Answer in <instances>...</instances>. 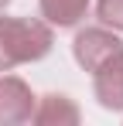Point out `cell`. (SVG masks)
I'll return each mask as SVG.
<instances>
[{
  "label": "cell",
  "instance_id": "1",
  "mask_svg": "<svg viewBox=\"0 0 123 126\" xmlns=\"http://www.w3.org/2000/svg\"><path fill=\"white\" fill-rule=\"evenodd\" d=\"M55 44L51 24L38 17H0V72L41 62Z\"/></svg>",
  "mask_w": 123,
  "mask_h": 126
},
{
  "label": "cell",
  "instance_id": "2",
  "mask_svg": "<svg viewBox=\"0 0 123 126\" xmlns=\"http://www.w3.org/2000/svg\"><path fill=\"white\" fill-rule=\"evenodd\" d=\"M123 51V41L120 34L113 31V27H85V31H79L75 34V41H72V55H75V62H79V68H85L89 75L99 68V65H106L113 55H120Z\"/></svg>",
  "mask_w": 123,
  "mask_h": 126
},
{
  "label": "cell",
  "instance_id": "3",
  "mask_svg": "<svg viewBox=\"0 0 123 126\" xmlns=\"http://www.w3.org/2000/svg\"><path fill=\"white\" fill-rule=\"evenodd\" d=\"M34 102H38V95L31 92V85L24 82V79L0 72V126L31 123Z\"/></svg>",
  "mask_w": 123,
  "mask_h": 126
},
{
  "label": "cell",
  "instance_id": "4",
  "mask_svg": "<svg viewBox=\"0 0 123 126\" xmlns=\"http://www.w3.org/2000/svg\"><path fill=\"white\" fill-rule=\"evenodd\" d=\"M92 95L102 109L123 112V51L92 72Z\"/></svg>",
  "mask_w": 123,
  "mask_h": 126
},
{
  "label": "cell",
  "instance_id": "5",
  "mask_svg": "<svg viewBox=\"0 0 123 126\" xmlns=\"http://www.w3.org/2000/svg\"><path fill=\"white\" fill-rule=\"evenodd\" d=\"M79 119H82L79 106L62 92L41 95L34 102V112H31V123H38V126H75Z\"/></svg>",
  "mask_w": 123,
  "mask_h": 126
},
{
  "label": "cell",
  "instance_id": "6",
  "mask_svg": "<svg viewBox=\"0 0 123 126\" xmlns=\"http://www.w3.org/2000/svg\"><path fill=\"white\" fill-rule=\"evenodd\" d=\"M41 21L51 27H75V24L89 14V0H38Z\"/></svg>",
  "mask_w": 123,
  "mask_h": 126
},
{
  "label": "cell",
  "instance_id": "7",
  "mask_svg": "<svg viewBox=\"0 0 123 126\" xmlns=\"http://www.w3.org/2000/svg\"><path fill=\"white\" fill-rule=\"evenodd\" d=\"M96 17L102 27L123 31V0H96Z\"/></svg>",
  "mask_w": 123,
  "mask_h": 126
},
{
  "label": "cell",
  "instance_id": "8",
  "mask_svg": "<svg viewBox=\"0 0 123 126\" xmlns=\"http://www.w3.org/2000/svg\"><path fill=\"white\" fill-rule=\"evenodd\" d=\"M7 3H10V0H0V10H3V7H7Z\"/></svg>",
  "mask_w": 123,
  "mask_h": 126
}]
</instances>
